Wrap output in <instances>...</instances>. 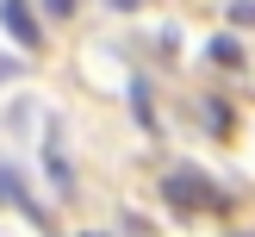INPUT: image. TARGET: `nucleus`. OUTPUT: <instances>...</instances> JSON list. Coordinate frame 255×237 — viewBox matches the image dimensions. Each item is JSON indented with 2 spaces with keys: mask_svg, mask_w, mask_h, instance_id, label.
Instances as JSON below:
<instances>
[{
  "mask_svg": "<svg viewBox=\"0 0 255 237\" xmlns=\"http://www.w3.org/2000/svg\"><path fill=\"white\" fill-rule=\"evenodd\" d=\"M112 6H125V12H137V6H143V0H112Z\"/></svg>",
  "mask_w": 255,
  "mask_h": 237,
  "instance_id": "7",
  "label": "nucleus"
},
{
  "mask_svg": "<svg viewBox=\"0 0 255 237\" xmlns=\"http://www.w3.org/2000/svg\"><path fill=\"white\" fill-rule=\"evenodd\" d=\"M231 19H237V25H255V0H237V6H231Z\"/></svg>",
  "mask_w": 255,
  "mask_h": 237,
  "instance_id": "5",
  "label": "nucleus"
},
{
  "mask_svg": "<svg viewBox=\"0 0 255 237\" xmlns=\"http://www.w3.org/2000/svg\"><path fill=\"white\" fill-rule=\"evenodd\" d=\"M0 25H6L25 50H44V31H37V19H31V6H25V0H0Z\"/></svg>",
  "mask_w": 255,
  "mask_h": 237,
  "instance_id": "2",
  "label": "nucleus"
},
{
  "mask_svg": "<svg viewBox=\"0 0 255 237\" xmlns=\"http://www.w3.org/2000/svg\"><path fill=\"white\" fill-rule=\"evenodd\" d=\"M44 162H50V181L69 194V162H62V144H56V125H50V137H44Z\"/></svg>",
  "mask_w": 255,
  "mask_h": 237,
  "instance_id": "3",
  "label": "nucleus"
},
{
  "mask_svg": "<svg viewBox=\"0 0 255 237\" xmlns=\"http://www.w3.org/2000/svg\"><path fill=\"white\" fill-rule=\"evenodd\" d=\"M44 6H50V12H56V19H69V12H75V6H81V0H44Z\"/></svg>",
  "mask_w": 255,
  "mask_h": 237,
  "instance_id": "6",
  "label": "nucleus"
},
{
  "mask_svg": "<svg viewBox=\"0 0 255 237\" xmlns=\"http://www.w3.org/2000/svg\"><path fill=\"white\" fill-rule=\"evenodd\" d=\"M212 62H224V69H237V62H243V50L231 44V37H212V50H206Z\"/></svg>",
  "mask_w": 255,
  "mask_h": 237,
  "instance_id": "4",
  "label": "nucleus"
},
{
  "mask_svg": "<svg viewBox=\"0 0 255 237\" xmlns=\"http://www.w3.org/2000/svg\"><path fill=\"white\" fill-rule=\"evenodd\" d=\"M81 237H100V231H81Z\"/></svg>",
  "mask_w": 255,
  "mask_h": 237,
  "instance_id": "8",
  "label": "nucleus"
},
{
  "mask_svg": "<svg viewBox=\"0 0 255 237\" xmlns=\"http://www.w3.org/2000/svg\"><path fill=\"white\" fill-rule=\"evenodd\" d=\"M162 194H168L174 206H187V212H218L224 206V194L206 181V175H193V169H174L168 181H162Z\"/></svg>",
  "mask_w": 255,
  "mask_h": 237,
  "instance_id": "1",
  "label": "nucleus"
}]
</instances>
